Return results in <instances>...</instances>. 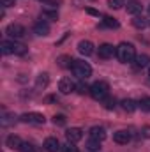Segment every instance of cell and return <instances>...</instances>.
Wrapping results in <instances>:
<instances>
[{
    "label": "cell",
    "mask_w": 150,
    "mask_h": 152,
    "mask_svg": "<svg viewBox=\"0 0 150 152\" xmlns=\"http://www.w3.org/2000/svg\"><path fill=\"white\" fill-rule=\"evenodd\" d=\"M20 152H37V149L32 145V143H23L20 147Z\"/></svg>",
    "instance_id": "484cf974"
},
{
    "label": "cell",
    "mask_w": 150,
    "mask_h": 152,
    "mask_svg": "<svg viewBox=\"0 0 150 152\" xmlns=\"http://www.w3.org/2000/svg\"><path fill=\"white\" fill-rule=\"evenodd\" d=\"M113 142L115 143H120V145H127L131 142V133L129 131H117L113 134Z\"/></svg>",
    "instance_id": "30bf717a"
},
{
    "label": "cell",
    "mask_w": 150,
    "mask_h": 152,
    "mask_svg": "<svg viewBox=\"0 0 150 152\" xmlns=\"http://www.w3.org/2000/svg\"><path fill=\"white\" fill-rule=\"evenodd\" d=\"M103 25L104 27H110V28H118V21L111 18V16H104L103 18Z\"/></svg>",
    "instance_id": "ffe728a7"
},
{
    "label": "cell",
    "mask_w": 150,
    "mask_h": 152,
    "mask_svg": "<svg viewBox=\"0 0 150 152\" xmlns=\"http://www.w3.org/2000/svg\"><path fill=\"white\" fill-rule=\"evenodd\" d=\"M42 14H44L46 18H51V20H57V16H58L57 9H44V11H42Z\"/></svg>",
    "instance_id": "cb8c5ba5"
},
{
    "label": "cell",
    "mask_w": 150,
    "mask_h": 152,
    "mask_svg": "<svg viewBox=\"0 0 150 152\" xmlns=\"http://www.w3.org/2000/svg\"><path fill=\"white\" fill-rule=\"evenodd\" d=\"M34 32L37 34V36H48L50 34V25L44 21V20H39L34 23Z\"/></svg>",
    "instance_id": "4fadbf2b"
},
{
    "label": "cell",
    "mask_w": 150,
    "mask_h": 152,
    "mask_svg": "<svg viewBox=\"0 0 150 152\" xmlns=\"http://www.w3.org/2000/svg\"><path fill=\"white\" fill-rule=\"evenodd\" d=\"M87 149L90 152H97L101 149V142H97V140H88V142H87Z\"/></svg>",
    "instance_id": "7402d4cb"
},
{
    "label": "cell",
    "mask_w": 150,
    "mask_h": 152,
    "mask_svg": "<svg viewBox=\"0 0 150 152\" xmlns=\"http://www.w3.org/2000/svg\"><path fill=\"white\" fill-rule=\"evenodd\" d=\"M5 34L12 39H21L25 36V28H23L21 25H18V23H11V25L5 28Z\"/></svg>",
    "instance_id": "8992f818"
},
{
    "label": "cell",
    "mask_w": 150,
    "mask_h": 152,
    "mask_svg": "<svg viewBox=\"0 0 150 152\" xmlns=\"http://www.w3.org/2000/svg\"><path fill=\"white\" fill-rule=\"evenodd\" d=\"M76 90H78L79 94H87V92H90V87H87L85 83H78V85H76Z\"/></svg>",
    "instance_id": "f1b7e54d"
},
{
    "label": "cell",
    "mask_w": 150,
    "mask_h": 152,
    "mask_svg": "<svg viewBox=\"0 0 150 152\" xmlns=\"http://www.w3.org/2000/svg\"><path fill=\"white\" fill-rule=\"evenodd\" d=\"M104 108H106V110H113V108H115V101H113V99H106V101H104Z\"/></svg>",
    "instance_id": "f546056e"
},
{
    "label": "cell",
    "mask_w": 150,
    "mask_h": 152,
    "mask_svg": "<svg viewBox=\"0 0 150 152\" xmlns=\"http://www.w3.org/2000/svg\"><path fill=\"white\" fill-rule=\"evenodd\" d=\"M113 55H117V48H113V44H101L99 46V57L101 58H111Z\"/></svg>",
    "instance_id": "52a82bcc"
},
{
    "label": "cell",
    "mask_w": 150,
    "mask_h": 152,
    "mask_svg": "<svg viewBox=\"0 0 150 152\" xmlns=\"http://www.w3.org/2000/svg\"><path fill=\"white\" fill-rule=\"evenodd\" d=\"M2 53L4 55H27V46L16 41H2Z\"/></svg>",
    "instance_id": "7a4b0ae2"
},
{
    "label": "cell",
    "mask_w": 150,
    "mask_h": 152,
    "mask_svg": "<svg viewBox=\"0 0 150 152\" xmlns=\"http://www.w3.org/2000/svg\"><path fill=\"white\" fill-rule=\"evenodd\" d=\"M149 76H150V69H149Z\"/></svg>",
    "instance_id": "d590c367"
},
{
    "label": "cell",
    "mask_w": 150,
    "mask_h": 152,
    "mask_svg": "<svg viewBox=\"0 0 150 152\" xmlns=\"http://www.w3.org/2000/svg\"><path fill=\"white\" fill-rule=\"evenodd\" d=\"M53 122H55L57 126H64V124L67 122V118H66L64 115H55V117H53Z\"/></svg>",
    "instance_id": "83f0119b"
},
{
    "label": "cell",
    "mask_w": 150,
    "mask_h": 152,
    "mask_svg": "<svg viewBox=\"0 0 150 152\" xmlns=\"http://www.w3.org/2000/svg\"><path fill=\"white\" fill-rule=\"evenodd\" d=\"M133 27L134 28H145L147 27V20L143 16H134L133 18Z\"/></svg>",
    "instance_id": "d6986e66"
},
{
    "label": "cell",
    "mask_w": 150,
    "mask_h": 152,
    "mask_svg": "<svg viewBox=\"0 0 150 152\" xmlns=\"http://www.w3.org/2000/svg\"><path fill=\"white\" fill-rule=\"evenodd\" d=\"M39 2H48V0H39Z\"/></svg>",
    "instance_id": "836d02e7"
},
{
    "label": "cell",
    "mask_w": 150,
    "mask_h": 152,
    "mask_svg": "<svg viewBox=\"0 0 150 152\" xmlns=\"http://www.w3.org/2000/svg\"><path fill=\"white\" fill-rule=\"evenodd\" d=\"M87 12H88V14H92V16H97V18H99V11H95V9H90V7H88V9H87Z\"/></svg>",
    "instance_id": "d6a6232c"
},
{
    "label": "cell",
    "mask_w": 150,
    "mask_h": 152,
    "mask_svg": "<svg viewBox=\"0 0 150 152\" xmlns=\"http://www.w3.org/2000/svg\"><path fill=\"white\" fill-rule=\"evenodd\" d=\"M134 67H136V69L150 67V57L149 55H136V58H134Z\"/></svg>",
    "instance_id": "5bb4252c"
},
{
    "label": "cell",
    "mask_w": 150,
    "mask_h": 152,
    "mask_svg": "<svg viewBox=\"0 0 150 152\" xmlns=\"http://www.w3.org/2000/svg\"><path fill=\"white\" fill-rule=\"evenodd\" d=\"M71 69H73L74 76L81 78V80H87L88 76L92 75L90 64H87V62H83V60H71Z\"/></svg>",
    "instance_id": "277c9868"
},
{
    "label": "cell",
    "mask_w": 150,
    "mask_h": 152,
    "mask_svg": "<svg viewBox=\"0 0 150 152\" xmlns=\"http://www.w3.org/2000/svg\"><path fill=\"white\" fill-rule=\"evenodd\" d=\"M48 81H50V76L46 75V73H42V75H39L37 81H36V85H37V88H44V87H48Z\"/></svg>",
    "instance_id": "44dd1931"
},
{
    "label": "cell",
    "mask_w": 150,
    "mask_h": 152,
    "mask_svg": "<svg viewBox=\"0 0 150 152\" xmlns=\"http://www.w3.org/2000/svg\"><path fill=\"white\" fill-rule=\"evenodd\" d=\"M2 2V7H11V5H14V0H0Z\"/></svg>",
    "instance_id": "4dcf8cb0"
},
{
    "label": "cell",
    "mask_w": 150,
    "mask_h": 152,
    "mask_svg": "<svg viewBox=\"0 0 150 152\" xmlns=\"http://www.w3.org/2000/svg\"><path fill=\"white\" fill-rule=\"evenodd\" d=\"M44 149H46V152H58V151H62V147H60V143H58V140H57V138H46V142H44Z\"/></svg>",
    "instance_id": "9a60e30c"
},
{
    "label": "cell",
    "mask_w": 150,
    "mask_h": 152,
    "mask_svg": "<svg viewBox=\"0 0 150 152\" xmlns=\"http://www.w3.org/2000/svg\"><path fill=\"white\" fill-rule=\"evenodd\" d=\"M108 5L111 9H120L124 5V0H108Z\"/></svg>",
    "instance_id": "4316f807"
},
{
    "label": "cell",
    "mask_w": 150,
    "mask_h": 152,
    "mask_svg": "<svg viewBox=\"0 0 150 152\" xmlns=\"http://www.w3.org/2000/svg\"><path fill=\"white\" fill-rule=\"evenodd\" d=\"M117 57L122 64H129V62H134L136 58V50L131 42H120L117 46Z\"/></svg>",
    "instance_id": "6da1fadb"
},
{
    "label": "cell",
    "mask_w": 150,
    "mask_h": 152,
    "mask_svg": "<svg viewBox=\"0 0 150 152\" xmlns=\"http://www.w3.org/2000/svg\"><path fill=\"white\" fill-rule=\"evenodd\" d=\"M62 152H78V147H76V143H71V142H67V143L62 147Z\"/></svg>",
    "instance_id": "d4e9b609"
},
{
    "label": "cell",
    "mask_w": 150,
    "mask_h": 152,
    "mask_svg": "<svg viewBox=\"0 0 150 152\" xmlns=\"http://www.w3.org/2000/svg\"><path fill=\"white\" fill-rule=\"evenodd\" d=\"M74 88H76V85L69 80V78H62V80L58 81V90H60L62 94H71Z\"/></svg>",
    "instance_id": "8fae6325"
},
{
    "label": "cell",
    "mask_w": 150,
    "mask_h": 152,
    "mask_svg": "<svg viewBox=\"0 0 150 152\" xmlns=\"http://www.w3.org/2000/svg\"><path fill=\"white\" fill-rule=\"evenodd\" d=\"M78 51L81 55H85V57H90L94 53V44L90 41H79L78 42Z\"/></svg>",
    "instance_id": "7c38bea8"
},
{
    "label": "cell",
    "mask_w": 150,
    "mask_h": 152,
    "mask_svg": "<svg viewBox=\"0 0 150 152\" xmlns=\"http://www.w3.org/2000/svg\"><path fill=\"white\" fill-rule=\"evenodd\" d=\"M7 147L9 149H16V151H20V147L23 145V142H21V138L20 136H16V134H11V136H7Z\"/></svg>",
    "instance_id": "2e32d148"
},
{
    "label": "cell",
    "mask_w": 150,
    "mask_h": 152,
    "mask_svg": "<svg viewBox=\"0 0 150 152\" xmlns=\"http://www.w3.org/2000/svg\"><path fill=\"white\" fill-rule=\"evenodd\" d=\"M66 136H67V142H71V143H78V142L83 138V131H81L79 127H71V129L66 131Z\"/></svg>",
    "instance_id": "ba28073f"
},
{
    "label": "cell",
    "mask_w": 150,
    "mask_h": 152,
    "mask_svg": "<svg viewBox=\"0 0 150 152\" xmlns=\"http://www.w3.org/2000/svg\"><path fill=\"white\" fill-rule=\"evenodd\" d=\"M149 14H150V5H149Z\"/></svg>",
    "instance_id": "e575fe53"
},
{
    "label": "cell",
    "mask_w": 150,
    "mask_h": 152,
    "mask_svg": "<svg viewBox=\"0 0 150 152\" xmlns=\"http://www.w3.org/2000/svg\"><path fill=\"white\" fill-rule=\"evenodd\" d=\"M90 96L95 99V101H106L108 96H110V87L106 81H95L92 87H90Z\"/></svg>",
    "instance_id": "3957f363"
},
{
    "label": "cell",
    "mask_w": 150,
    "mask_h": 152,
    "mask_svg": "<svg viewBox=\"0 0 150 152\" xmlns=\"http://www.w3.org/2000/svg\"><path fill=\"white\" fill-rule=\"evenodd\" d=\"M127 12L133 14V16H138V14L141 12V4H138V2H129V4H127Z\"/></svg>",
    "instance_id": "ac0fdd59"
},
{
    "label": "cell",
    "mask_w": 150,
    "mask_h": 152,
    "mask_svg": "<svg viewBox=\"0 0 150 152\" xmlns=\"http://www.w3.org/2000/svg\"><path fill=\"white\" fill-rule=\"evenodd\" d=\"M138 108H141L143 112H150V97H143L138 101Z\"/></svg>",
    "instance_id": "603a6c76"
},
{
    "label": "cell",
    "mask_w": 150,
    "mask_h": 152,
    "mask_svg": "<svg viewBox=\"0 0 150 152\" xmlns=\"http://www.w3.org/2000/svg\"><path fill=\"white\" fill-rule=\"evenodd\" d=\"M21 120L25 124H34V126H41L44 124V115L42 113H37V112H30V113H23L21 115Z\"/></svg>",
    "instance_id": "5b68a950"
},
{
    "label": "cell",
    "mask_w": 150,
    "mask_h": 152,
    "mask_svg": "<svg viewBox=\"0 0 150 152\" xmlns=\"http://www.w3.org/2000/svg\"><path fill=\"white\" fill-rule=\"evenodd\" d=\"M120 104H122V110H124V112H129V113H131V112H134V110L138 108V103H136V101H133V99H124Z\"/></svg>",
    "instance_id": "e0dca14e"
},
{
    "label": "cell",
    "mask_w": 150,
    "mask_h": 152,
    "mask_svg": "<svg viewBox=\"0 0 150 152\" xmlns=\"http://www.w3.org/2000/svg\"><path fill=\"white\" fill-rule=\"evenodd\" d=\"M141 133H143V136H145V138H150V126L143 127V131H141Z\"/></svg>",
    "instance_id": "1f68e13d"
},
{
    "label": "cell",
    "mask_w": 150,
    "mask_h": 152,
    "mask_svg": "<svg viewBox=\"0 0 150 152\" xmlns=\"http://www.w3.org/2000/svg\"><path fill=\"white\" fill-rule=\"evenodd\" d=\"M88 134H90V140L103 142V140L106 138V129H104V127H101V126H94V127L88 131Z\"/></svg>",
    "instance_id": "9c48e42d"
}]
</instances>
